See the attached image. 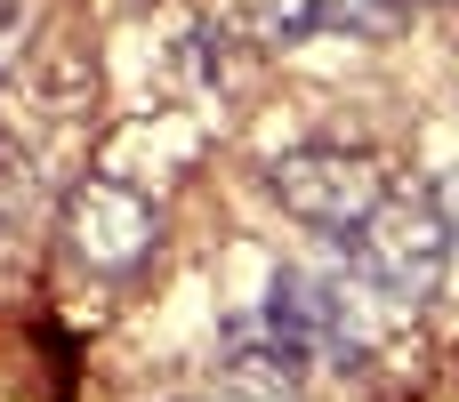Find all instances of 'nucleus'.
I'll return each mask as SVG.
<instances>
[{
	"mask_svg": "<svg viewBox=\"0 0 459 402\" xmlns=\"http://www.w3.org/2000/svg\"><path fill=\"white\" fill-rule=\"evenodd\" d=\"M250 32H258L266 48L307 40V32H315V0H250Z\"/></svg>",
	"mask_w": 459,
	"mask_h": 402,
	"instance_id": "nucleus-6",
	"label": "nucleus"
},
{
	"mask_svg": "<svg viewBox=\"0 0 459 402\" xmlns=\"http://www.w3.org/2000/svg\"><path fill=\"white\" fill-rule=\"evenodd\" d=\"M347 258H355V282H363L379 306L420 314V306L444 290V274H452V226H444L436 193L387 185V201L347 234Z\"/></svg>",
	"mask_w": 459,
	"mask_h": 402,
	"instance_id": "nucleus-1",
	"label": "nucleus"
},
{
	"mask_svg": "<svg viewBox=\"0 0 459 402\" xmlns=\"http://www.w3.org/2000/svg\"><path fill=\"white\" fill-rule=\"evenodd\" d=\"M403 24V0H315V32H347V40H387Z\"/></svg>",
	"mask_w": 459,
	"mask_h": 402,
	"instance_id": "nucleus-5",
	"label": "nucleus"
},
{
	"mask_svg": "<svg viewBox=\"0 0 459 402\" xmlns=\"http://www.w3.org/2000/svg\"><path fill=\"white\" fill-rule=\"evenodd\" d=\"M266 346L290 363V371H315V363H339L363 346V322L347 306V290L331 274H282L274 282V306H266Z\"/></svg>",
	"mask_w": 459,
	"mask_h": 402,
	"instance_id": "nucleus-4",
	"label": "nucleus"
},
{
	"mask_svg": "<svg viewBox=\"0 0 459 402\" xmlns=\"http://www.w3.org/2000/svg\"><path fill=\"white\" fill-rule=\"evenodd\" d=\"M436 210H444V226H452V250H459V169L436 185Z\"/></svg>",
	"mask_w": 459,
	"mask_h": 402,
	"instance_id": "nucleus-7",
	"label": "nucleus"
},
{
	"mask_svg": "<svg viewBox=\"0 0 459 402\" xmlns=\"http://www.w3.org/2000/svg\"><path fill=\"white\" fill-rule=\"evenodd\" d=\"M65 258L97 282H137L153 258H161V210L153 193L121 185V177H81L65 193Z\"/></svg>",
	"mask_w": 459,
	"mask_h": 402,
	"instance_id": "nucleus-2",
	"label": "nucleus"
},
{
	"mask_svg": "<svg viewBox=\"0 0 459 402\" xmlns=\"http://www.w3.org/2000/svg\"><path fill=\"white\" fill-rule=\"evenodd\" d=\"M266 193L282 201V218H299L315 234H355L387 201V161L363 145H299L266 169Z\"/></svg>",
	"mask_w": 459,
	"mask_h": 402,
	"instance_id": "nucleus-3",
	"label": "nucleus"
}]
</instances>
